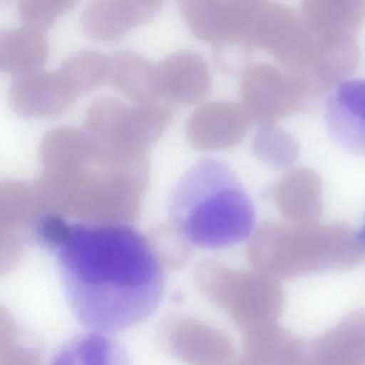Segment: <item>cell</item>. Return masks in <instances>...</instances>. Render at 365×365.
<instances>
[{"instance_id": "cell-1", "label": "cell", "mask_w": 365, "mask_h": 365, "mask_svg": "<svg viewBox=\"0 0 365 365\" xmlns=\"http://www.w3.org/2000/svg\"><path fill=\"white\" fill-rule=\"evenodd\" d=\"M56 252L68 305L88 329L127 330L158 307L165 286L162 262L135 228L71 224Z\"/></svg>"}, {"instance_id": "cell-2", "label": "cell", "mask_w": 365, "mask_h": 365, "mask_svg": "<svg viewBox=\"0 0 365 365\" xmlns=\"http://www.w3.org/2000/svg\"><path fill=\"white\" fill-rule=\"evenodd\" d=\"M168 210L173 226L189 243L207 249L245 240L255 224L254 207L242 182L213 158L186 171L172 191Z\"/></svg>"}, {"instance_id": "cell-3", "label": "cell", "mask_w": 365, "mask_h": 365, "mask_svg": "<svg viewBox=\"0 0 365 365\" xmlns=\"http://www.w3.org/2000/svg\"><path fill=\"white\" fill-rule=\"evenodd\" d=\"M243 23L241 38L270 53L284 68L294 66L311 43L312 32L302 19L280 3L247 5Z\"/></svg>"}, {"instance_id": "cell-4", "label": "cell", "mask_w": 365, "mask_h": 365, "mask_svg": "<svg viewBox=\"0 0 365 365\" xmlns=\"http://www.w3.org/2000/svg\"><path fill=\"white\" fill-rule=\"evenodd\" d=\"M240 76L241 103L259 123H275L305 106L309 84L289 70L260 63L251 64Z\"/></svg>"}, {"instance_id": "cell-5", "label": "cell", "mask_w": 365, "mask_h": 365, "mask_svg": "<svg viewBox=\"0 0 365 365\" xmlns=\"http://www.w3.org/2000/svg\"><path fill=\"white\" fill-rule=\"evenodd\" d=\"M251 120L242 103L212 101L193 110L187 120L185 134L199 150H223L244 138Z\"/></svg>"}, {"instance_id": "cell-6", "label": "cell", "mask_w": 365, "mask_h": 365, "mask_svg": "<svg viewBox=\"0 0 365 365\" xmlns=\"http://www.w3.org/2000/svg\"><path fill=\"white\" fill-rule=\"evenodd\" d=\"M154 82L170 103L180 104L202 101L212 85L207 64L191 51H177L163 58L154 68Z\"/></svg>"}, {"instance_id": "cell-7", "label": "cell", "mask_w": 365, "mask_h": 365, "mask_svg": "<svg viewBox=\"0 0 365 365\" xmlns=\"http://www.w3.org/2000/svg\"><path fill=\"white\" fill-rule=\"evenodd\" d=\"M325 120L337 144L365 155V80L345 81L336 88L327 103Z\"/></svg>"}, {"instance_id": "cell-8", "label": "cell", "mask_w": 365, "mask_h": 365, "mask_svg": "<svg viewBox=\"0 0 365 365\" xmlns=\"http://www.w3.org/2000/svg\"><path fill=\"white\" fill-rule=\"evenodd\" d=\"M184 21L196 38L212 44L240 38L242 6L233 0H178Z\"/></svg>"}, {"instance_id": "cell-9", "label": "cell", "mask_w": 365, "mask_h": 365, "mask_svg": "<svg viewBox=\"0 0 365 365\" xmlns=\"http://www.w3.org/2000/svg\"><path fill=\"white\" fill-rule=\"evenodd\" d=\"M301 14L315 34L355 36L365 20V0H302Z\"/></svg>"}, {"instance_id": "cell-10", "label": "cell", "mask_w": 365, "mask_h": 365, "mask_svg": "<svg viewBox=\"0 0 365 365\" xmlns=\"http://www.w3.org/2000/svg\"><path fill=\"white\" fill-rule=\"evenodd\" d=\"M48 48L43 31L27 25L0 34V62L7 71H26L42 65Z\"/></svg>"}, {"instance_id": "cell-11", "label": "cell", "mask_w": 365, "mask_h": 365, "mask_svg": "<svg viewBox=\"0 0 365 365\" xmlns=\"http://www.w3.org/2000/svg\"><path fill=\"white\" fill-rule=\"evenodd\" d=\"M81 26L85 34L98 42L116 41L133 29L118 0H91L83 11Z\"/></svg>"}, {"instance_id": "cell-12", "label": "cell", "mask_w": 365, "mask_h": 365, "mask_svg": "<svg viewBox=\"0 0 365 365\" xmlns=\"http://www.w3.org/2000/svg\"><path fill=\"white\" fill-rule=\"evenodd\" d=\"M252 147L257 158L275 168L289 166L297 156L294 139L275 123H259Z\"/></svg>"}, {"instance_id": "cell-13", "label": "cell", "mask_w": 365, "mask_h": 365, "mask_svg": "<svg viewBox=\"0 0 365 365\" xmlns=\"http://www.w3.org/2000/svg\"><path fill=\"white\" fill-rule=\"evenodd\" d=\"M80 0H19L18 13L25 25L43 31L52 27Z\"/></svg>"}, {"instance_id": "cell-14", "label": "cell", "mask_w": 365, "mask_h": 365, "mask_svg": "<svg viewBox=\"0 0 365 365\" xmlns=\"http://www.w3.org/2000/svg\"><path fill=\"white\" fill-rule=\"evenodd\" d=\"M212 47L215 64L225 74L241 75L251 65L253 46L242 38H228Z\"/></svg>"}, {"instance_id": "cell-15", "label": "cell", "mask_w": 365, "mask_h": 365, "mask_svg": "<svg viewBox=\"0 0 365 365\" xmlns=\"http://www.w3.org/2000/svg\"><path fill=\"white\" fill-rule=\"evenodd\" d=\"M71 224L57 215H48L37 222L36 231L41 244L55 251L66 238Z\"/></svg>"}, {"instance_id": "cell-16", "label": "cell", "mask_w": 365, "mask_h": 365, "mask_svg": "<svg viewBox=\"0 0 365 365\" xmlns=\"http://www.w3.org/2000/svg\"><path fill=\"white\" fill-rule=\"evenodd\" d=\"M165 0H120L133 28L150 22L162 10Z\"/></svg>"}, {"instance_id": "cell-17", "label": "cell", "mask_w": 365, "mask_h": 365, "mask_svg": "<svg viewBox=\"0 0 365 365\" xmlns=\"http://www.w3.org/2000/svg\"><path fill=\"white\" fill-rule=\"evenodd\" d=\"M359 238L365 249V222L359 231Z\"/></svg>"}, {"instance_id": "cell-18", "label": "cell", "mask_w": 365, "mask_h": 365, "mask_svg": "<svg viewBox=\"0 0 365 365\" xmlns=\"http://www.w3.org/2000/svg\"><path fill=\"white\" fill-rule=\"evenodd\" d=\"M233 1L240 3V4H252L258 3L262 0H233Z\"/></svg>"}]
</instances>
